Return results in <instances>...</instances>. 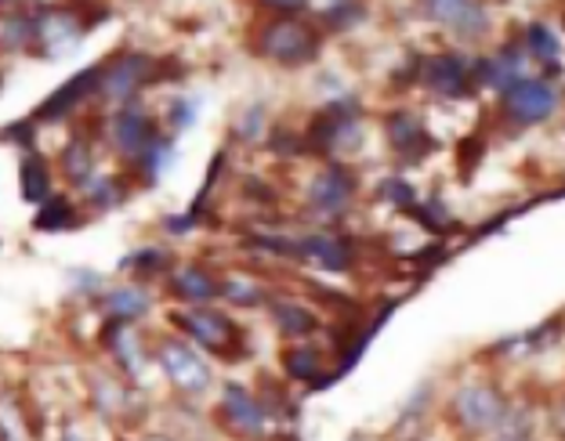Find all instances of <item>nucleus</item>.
<instances>
[{
    "mask_svg": "<svg viewBox=\"0 0 565 441\" xmlns=\"http://www.w3.org/2000/svg\"><path fill=\"white\" fill-rule=\"evenodd\" d=\"M87 196H92V203L95 206H120V200H124V189L117 185V181H109V178H98L92 189H87Z\"/></svg>",
    "mask_w": 565,
    "mask_h": 441,
    "instance_id": "obj_29",
    "label": "nucleus"
},
{
    "mask_svg": "<svg viewBox=\"0 0 565 441\" xmlns=\"http://www.w3.org/2000/svg\"><path fill=\"white\" fill-rule=\"evenodd\" d=\"M282 369L294 380H312L323 369V355L316 352V347H290L287 355H282Z\"/></svg>",
    "mask_w": 565,
    "mask_h": 441,
    "instance_id": "obj_23",
    "label": "nucleus"
},
{
    "mask_svg": "<svg viewBox=\"0 0 565 441\" xmlns=\"http://www.w3.org/2000/svg\"><path fill=\"white\" fill-rule=\"evenodd\" d=\"M160 261H163V254H160V250H141V254H135V257H131V261H127V268L157 271V268H160Z\"/></svg>",
    "mask_w": 565,
    "mask_h": 441,
    "instance_id": "obj_31",
    "label": "nucleus"
},
{
    "mask_svg": "<svg viewBox=\"0 0 565 441\" xmlns=\"http://www.w3.org/2000/svg\"><path fill=\"white\" fill-rule=\"evenodd\" d=\"M192 112H196V101H178V106L171 109V123L174 131H182V127L192 123Z\"/></svg>",
    "mask_w": 565,
    "mask_h": 441,
    "instance_id": "obj_32",
    "label": "nucleus"
},
{
    "mask_svg": "<svg viewBox=\"0 0 565 441\" xmlns=\"http://www.w3.org/2000/svg\"><path fill=\"white\" fill-rule=\"evenodd\" d=\"M84 33V22L73 15V11H41L36 15V44L47 47V51H58V47H66L73 44L76 36Z\"/></svg>",
    "mask_w": 565,
    "mask_h": 441,
    "instance_id": "obj_17",
    "label": "nucleus"
},
{
    "mask_svg": "<svg viewBox=\"0 0 565 441\" xmlns=\"http://www.w3.org/2000/svg\"><path fill=\"white\" fill-rule=\"evenodd\" d=\"M388 141H392V149L399 152L403 160H409V163L431 152V138H428V131H424V123L417 120L414 112H392Z\"/></svg>",
    "mask_w": 565,
    "mask_h": 441,
    "instance_id": "obj_16",
    "label": "nucleus"
},
{
    "mask_svg": "<svg viewBox=\"0 0 565 441\" xmlns=\"http://www.w3.org/2000/svg\"><path fill=\"white\" fill-rule=\"evenodd\" d=\"M424 15L443 22L449 33H460V36H479L486 30V8L479 4H468V0H443V4H428L424 8Z\"/></svg>",
    "mask_w": 565,
    "mask_h": 441,
    "instance_id": "obj_15",
    "label": "nucleus"
},
{
    "mask_svg": "<svg viewBox=\"0 0 565 441\" xmlns=\"http://www.w3.org/2000/svg\"><path fill=\"white\" fill-rule=\"evenodd\" d=\"M171 282H174V293L182 297V301H192V304H207V301H214L217 293H222V287H217L207 271L196 268V265L174 271Z\"/></svg>",
    "mask_w": 565,
    "mask_h": 441,
    "instance_id": "obj_19",
    "label": "nucleus"
},
{
    "mask_svg": "<svg viewBox=\"0 0 565 441\" xmlns=\"http://www.w3.org/2000/svg\"><path fill=\"white\" fill-rule=\"evenodd\" d=\"M41 232H62V228H73L76 225V214H73V203L66 200H47L41 206V214L33 220Z\"/></svg>",
    "mask_w": 565,
    "mask_h": 441,
    "instance_id": "obj_26",
    "label": "nucleus"
},
{
    "mask_svg": "<svg viewBox=\"0 0 565 441\" xmlns=\"http://www.w3.org/2000/svg\"><path fill=\"white\" fill-rule=\"evenodd\" d=\"M98 84H102V66L76 73L73 80L62 84L55 95H51L44 106L33 112V123H47V120H62V116H70L87 95H92V90H98Z\"/></svg>",
    "mask_w": 565,
    "mask_h": 441,
    "instance_id": "obj_11",
    "label": "nucleus"
},
{
    "mask_svg": "<svg viewBox=\"0 0 565 441\" xmlns=\"http://www.w3.org/2000/svg\"><path fill=\"white\" fill-rule=\"evenodd\" d=\"M504 109H508L511 120L522 123V127L541 123L558 109V90L547 80H525L522 76L515 87L504 90Z\"/></svg>",
    "mask_w": 565,
    "mask_h": 441,
    "instance_id": "obj_6",
    "label": "nucleus"
},
{
    "mask_svg": "<svg viewBox=\"0 0 565 441\" xmlns=\"http://www.w3.org/2000/svg\"><path fill=\"white\" fill-rule=\"evenodd\" d=\"M265 58L279 62V66H305V62L316 58L319 51V36L308 30L305 22H294V19H276L262 25L258 33V44Z\"/></svg>",
    "mask_w": 565,
    "mask_h": 441,
    "instance_id": "obj_2",
    "label": "nucleus"
},
{
    "mask_svg": "<svg viewBox=\"0 0 565 441\" xmlns=\"http://www.w3.org/2000/svg\"><path fill=\"white\" fill-rule=\"evenodd\" d=\"M298 257H305L316 268L344 271L352 268V243L338 236V232H312V236L298 243Z\"/></svg>",
    "mask_w": 565,
    "mask_h": 441,
    "instance_id": "obj_12",
    "label": "nucleus"
},
{
    "mask_svg": "<svg viewBox=\"0 0 565 441\" xmlns=\"http://www.w3.org/2000/svg\"><path fill=\"white\" fill-rule=\"evenodd\" d=\"M225 420L233 423L239 434L258 438V434H265V427H268V412H265L262 401L247 391V387L228 384L225 387Z\"/></svg>",
    "mask_w": 565,
    "mask_h": 441,
    "instance_id": "obj_14",
    "label": "nucleus"
},
{
    "mask_svg": "<svg viewBox=\"0 0 565 441\" xmlns=\"http://www.w3.org/2000/svg\"><path fill=\"white\" fill-rule=\"evenodd\" d=\"M157 138H160L157 123H152V116L141 106H127L124 112H117V120H113V141H117V149L124 155H131L135 163L149 152V146Z\"/></svg>",
    "mask_w": 565,
    "mask_h": 441,
    "instance_id": "obj_9",
    "label": "nucleus"
},
{
    "mask_svg": "<svg viewBox=\"0 0 565 441\" xmlns=\"http://www.w3.org/2000/svg\"><path fill=\"white\" fill-rule=\"evenodd\" d=\"M222 293L228 297L233 304H243V308H254V304H265L268 301V293L258 287L254 279H243V276H228L222 282Z\"/></svg>",
    "mask_w": 565,
    "mask_h": 441,
    "instance_id": "obj_27",
    "label": "nucleus"
},
{
    "mask_svg": "<svg viewBox=\"0 0 565 441\" xmlns=\"http://www.w3.org/2000/svg\"><path fill=\"white\" fill-rule=\"evenodd\" d=\"M47 192H51V174H47V163L41 160L36 152H30L22 160V200L25 203H47Z\"/></svg>",
    "mask_w": 565,
    "mask_h": 441,
    "instance_id": "obj_20",
    "label": "nucleus"
},
{
    "mask_svg": "<svg viewBox=\"0 0 565 441\" xmlns=\"http://www.w3.org/2000/svg\"><path fill=\"white\" fill-rule=\"evenodd\" d=\"M0 41H4L11 51L33 47L36 44V15H15L0 25Z\"/></svg>",
    "mask_w": 565,
    "mask_h": 441,
    "instance_id": "obj_25",
    "label": "nucleus"
},
{
    "mask_svg": "<svg viewBox=\"0 0 565 441\" xmlns=\"http://www.w3.org/2000/svg\"><path fill=\"white\" fill-rule=\"evenodd\" d=\"M359 141V112L352 106H330L312 120V131H308V149L316 152H341L352 149Z\"/></svg>",
    "mask_w": 565,
    "mask_h": 441,
    "instance_id": "obj_5",
    "label": "nucleus"
},
{
    "mask_svg": "<svg viewBox=\"0 0 565 441\" xmlns=\"http://www.w3.org/2000/svg\"><path fill=\"white\" fill-rule=\"evenodd\" d=\"M525 51H530L536 62H544L547 69H558V41L547 25H530V33H525Z\"/></svg>",
    "mask_w": 565,
    "mask_h": 441,
    "instance_id": "obj_24",
    "label": "nucleus"
},
{
    "mask_svg": "<svg viewBox=\"0 0 565 441\" xmlns=\"http://www.w3.org/2000/svg\"><path fill=\"white\" fill-rule=\"evenodd\" d=\"M493 441H533V420L530 412H508L504 420H500Z\"/></svg>",
    "mask_w": 565,
    "mask_h": 441,
    "instance_id": "obj_28",
    "label": "nucleus"
},
{
    "mask_svg": "<svg viewBox=\"0 0 565 441\" xmlns=\"http://www.w3.org/2000/svg\"><path fill=\"white\" fill-rule=\"evenodd\" d=\"M420 84L439 98H465L475 87V62L465 55H435L420 66Z\"/></svg>",
    "mask_w": 565,
    "mask_h": 441,
    "instance_id": "obj_3",
    "label": "nucleus"
},
{
    "mask_svg": "<svg viewBox=\"0 0 565 441\" xmlns=\"http://www.w3.org/2000/svg\"><path fill=\"white\" fill-rule=\"evenodd\" d=\"M525 51L515 47V44H508V47H500L497 55L490 58H482L479 66H475V84H482V87H493L504 95L508 87H515L522 80V69H525Z\"/></svg>",
    "mask_w": 565,
    "mask_h": 441,
    "instance_id": "obj_13",
    "label": "nucleus"
},
{
    "mask_svg": "<svg viewBox=\"0 0 565 441\" xmlns=\"http://www.w3.org/2000/svg\"><path fill=\"white\" fill-rule=\"evenodd\" d=\"M504 417H508V401L493 384H468L449 398V420L468 434L497 431Z\"/></svg>",
    "mask_w": 565,
    "mask_h": 441,
    "instance_id": "obj_1",
    "label": "nucleus"
},
{
    "mask_svg": "<svg viewBox=\"0 0 565 441\" xmlns=\"http://www.w3.org/2000/svg\"><path fill=\"white\" fill-rule=\"evenodd\" d=\"M149 441H167V438H149Z\"/></svg>",
    "mask_w": 565,
    "mask_h": 441,
    "instance_id": "obj_33",
    "label": "nucleus"
},
{
    "mask_svg": "<svg viewBox=\"0 0 565 441\" xmlns=\"http://www.w3.org/2000/svg\"><path fill=\"white\" fill-rule=\"evenodd\" d=\"M174 319H178V326H182L200 347H207V352H225V347H233V341H236L233 322H228L225 315H217V311L192 308V311H182V315H174Z\"/></svg>",
    "mask_w": 565,
    "mask_h": 441,
    "instance_id": "obj_10",
    "label": "nucleus"
},
{
    "mask_svg": "<svg viewBox=\"0 0 565 441\" xmlns=\"http://www.w3.org/2000/svg\"><path fill=\"white\" fill-rule=\"evenodd\" d=\"M160 362H163V369H167V376H171V384L178 387V391L200 395L211 387V366L192 352V347L178 344V341H167L160 347Z\"/></svg>",
    "mask_w": 565,
    "mask_h": 441,
    "instance_id": "obj_8",
    "label": "nucleus"
},
{
    "mask_svg": "<svg viewBox=\"0 0 565 441\" xmlns=\"http://www.w3.org/2000/svg\"><path fill=\"white\" fill-rule=\"evenodd\" d=\"M157 58L149 55H120L109 66H102V84L98 90L113 101H127L138 87H146L149 80H157Z\"/></svg>",
    "mask_w": 565,
    "mask_h": 441,
    "instance_id": "obj_4",
    "label": "nucleus"
},
{
    "mask_svg": "<svg viewBox=\"0 0 565 441\" xmlns=\"http://www.w3.org/2000/svg\"><path fill=\"white\" fill-rule=\"evenodd\" d=\"M355 189H359V181L349 166H327V171L312 181V189H308V206H312L319 217H341L352 206Z\"/></svg>",
    "mask_w": 565,
    "mask_h": 441,
    "instance_id": "obj_7",
    "label": "nucleus"
},
{
    "mask_svg": "<svg viewBox=\"0 0 565 441\" xmlns=\"http://www.w3.org/2000/svg\"><path fill=\"white\" fill-rule=\"evenodd\" d=\"M273 311H276V322H279V330L287 333V336H308L312 333L319 322H316V315L308 311L305 304H294V301H276L273 304Z\"/></svg>",
    "mask_w": 565,
    "mask_h": 441,
    "instance_id": "obj_22",
    "label": "nucleus"
},
{
    "mask_svg": "<svg viewBox=\"0 0 565 441\" xmlns=\"http://www.w3.org/2000/svg\"><path fill=\"white\" fill-rule=\"evenodd\" d=\"M149 293L141 290V287H120V290H113L106 293V301H102V308L109 311V319L113 322H124V326H131L135 319H141L149 311Z\"/></svg>",
    "mask_w": 565,
    "mask_h": 441,
    "instance_id": "obj_18",
    "label": "nucleus"
},
{
    "mask_svg": "<svg viewBox=\"0 0 565 441\" xmlns=\"http://www.w3.org/2000/svg\"><path fill=\"white\" fill-rule=\"evenodd\" d=\"M323 19H327L330 30H344V25H352L355 19H363V8H333Z\"/></svg>",
    "mask_w": 565,
    "mask_h": 441,
    "instance_id": "obj_30",
    "label": "nucleus"
},
{
    "mask_svg": "<svg viewBox=\"0 0 565 441\" xmlns=\"http://www.w3.org/2000/svg\"><path fill=\"white\" fill-rule=\"evenodd\" d=\"M62 171H66V178L73 181V185H84V189H92L98 181L92 149H87L84 141H73V146L66 149V155H62Z\"/></svg>",
    "mask_w": 565,
    "mask_h": 441,
    "instance_id": "obj_21",
    "label": "nucleus"
}]
</instances>
